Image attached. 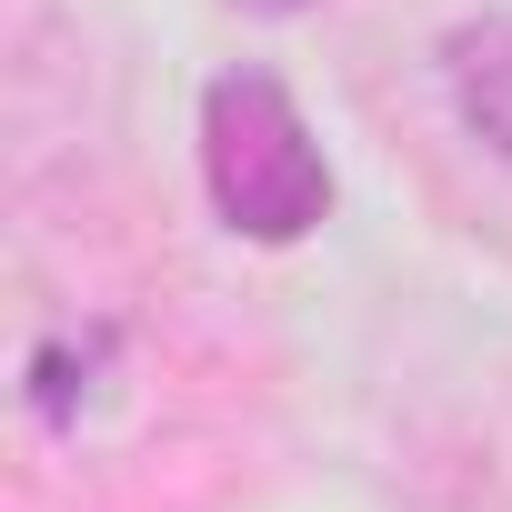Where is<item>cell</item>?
Returning <instances> with one entry per match:
<instances>
[{
    "mask_svg": "<svg viewBox=\"0 0 512 512\" xmlns=\"http://www.w3.org/2000/svg\"><path fill=\"white\" fill-rule=\"evenodd\" d=\"M201 181L241 241H302L332 211V161L272 71H221L201 91Z\"/></svg>",
    "mask_w": 512,
    "mask_h": 512,
    "instance_id": "obj_1",
    "label": "cell"
},
{
    "mask_svg": "<svg viewBox=\"0 0 512 512\" xmlns=\"http://www.w3.org/2000/svg\"><path fill=\"white\" fill-rule=\"evenodd\" d=\"M442 81H452L462 131H472L492 161H512V11L462 21V31L442 41Z\"/></svg>",
    "mask_w": 512,
    "mask_h": 512,
    "instance_id": "obj_2",
    "label": "cell"
},
{
    "mask_svg": "<svg viewBox=\"0 0 512 512\" xmlns=\"http://www.w3.org/2000/svg\"><path fill=\"white\" fill-rule=\"evenodd\" d=\"M251 11H302V0H251Z\"/></svg>",
    "mask_w": 512,
    "mask_h": 512,
    "instance_id": "obj_3",
    "label": "cell"
}]
</instances>
